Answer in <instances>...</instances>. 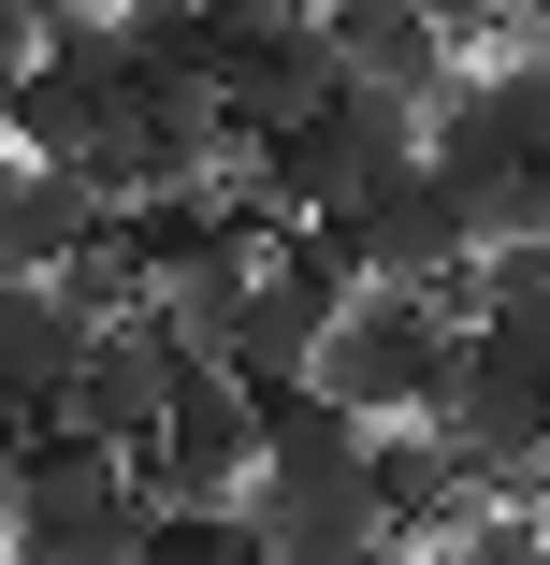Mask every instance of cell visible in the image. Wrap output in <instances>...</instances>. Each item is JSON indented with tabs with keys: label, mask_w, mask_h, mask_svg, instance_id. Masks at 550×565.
Returning a JSON list of instances; mask_svg holds the SVG:
<instances>
[{
	"label": "cell",
	"mask_w": 550,
	"mask_h": 565,
	"mask_svg": "<svg viewBox=\"0 0 550 565\" xmlns=\"http://www.w3.org/2000/svg\"><path fill=\"white\" fill-rule=\"evenodd\" d=\"M188 377H203V333H188L174 305H117V319L87 333V363H73L58 420H73V435H101V449H131V435H145Z\"/></svg>",
	"instance_id": "obj_8"
},
{
	"label": "cell",
	"mask_w": 550,
	"mask_h": 565,
	"mask_svg": "<svg viewBox=\"0 0 550 565\" xmlns=\"http://www.w3.org/2000/svg\"><path fill=\"white\" fill-rule=\"evenodd\" d=\"M434 449L478 479V493H521L536 479V449H550V349H521V333L464 319L450 333V377H434Z\"/></svg>",
	"instance_id": "obj_3"
},
{
	"label": "cell",
	"mask_w": 550,
	"mask_h": 565,
	"mask_svg": "<svg viewBox=\"0 0 550 565\" xmlns=\"http://www.w3.org/2000/svg\"><path fill=\"white\" fill-rule=\"evenodd\" d=\"M406 15L450 44V58H464V44H507V15H493V0H406Z\"/></svg>",
	"instance_id": "obj_18"
},
{
	"label": "cell",
	"mask_w": 550,
	"mask_h": 565,
	"mask_svg": "<svg viewBox=\"0 0 550 565\" xmlns=\"http://www.w3.org/2000/svg\"><path fill=\"white\" fill-rule=\"evenodd\" d=\"M450 333L464 319L434 290H348L334 333H319V363H304V392H334L348 420H420L434 377H450Z\"/></svg>",
	"instance_id": "obj_4"
},
{
	"label": "cell",
	"mask_w": 550,
	"mask_h": 565,
	"mask_svg": "<svg viewBox=\"0 0 550 565\" xmlns=\"http://www.w3.org/2000/svg\"><path fill=\"white\" fill-rule=\"evenodd\" d=\"M493 15H507V30H521V44H550V0H493Z\"/></svg>",
	"instance_id": "obj_19"
},
{
	"label": "cell",
	"mask_w": 550,
	"mask_h": 565,
	"mask_svg": "<svg viewBox=\"0 0 550 565\" xmlns=\"http://www.w3.org/2000/svg\"><path fill=\"white\" fill-rule=\"evenodd\" d=\"M15 449H30V435H0V536H15Z\"/></svg>",
	"instance_id": "obj_20"
},
{
	"label": "cell",
	"mask_w": 550,
	"mask_h": 565,
	"mask_svg": "<svg viewBox=\"0 0 550 565\" xmlns=\"http://www.w3.org/2000/svg\"><path fill=\"white\" fill-rule=\"evenodd\" d=\"M450 319H493V333H521V349H550V233L478 247V262L450 276Z\"/></svg>",
	"instance_id": "obj_15"
},
{
	"label": "cell",
	"mask_w": 550,
	"mask_h": 565,
	"mask_svg": "<svg viewBox=\"0 0 550 565\" xmlns=\"http://www.w3.org/2000/svg\"><path fill=\"white\" fill-rule=\"evenodd\" d=\"M131 479H145V508H233V493L261 479V392L203 363V377L131 435Z\"/></svg>",
	"instance_id": "obj_7"
},
{
	"label": "cell",
	"mask_w": 550,
	"mask_h": 565,
	"mask_svg": "<svg viewBox=\"0 0 550 565\" xmlns=\"http://www.w3.org/2000/svg\"><path fill=\"white\" fill-rule=\"evenodd\" d=\"M30 15H58V0H30Z\"/></svg>",
	"instance_id": "obj_21"
},
{
	"label": "cell",
	"mask_w": 550,
	"mask_h": 565,
	"mask_svg": "<svg viewBox=\"0 0 550 565\" xmlns=\"http://www.w3.org/2000/svg\"><path fill=\"white\" fill-rule=\"evenodd\" d=\"M145 565H276L261 551V508H145Z\"/></svg>",
	"instance_id": "obj_17"
},
{
	"label": "cell",
	"mask_w": 550,
	"mask_h": 565,
	"mask_svg": "<svg viewBox=\"0 0 550 565\" xmlns=\"http://www.w3.org/2000/svg\"><path fill=\"white\" fill-rule=\"evenodd\" d=\"M131 551H145V479H131V449L44 420V435L15 449V536H0V565H131Z\"/></svg>",
	"instance_id": "obj_2"
},
{
	"label": "cell",
	"mask_w": 550,
	"mask_h": 565,
	"mask_svg": "<svg viewBox=\"0 0 550 565\" xmlns=\"http://www.w3.org/2000/svg\"><path fill=\"white\" fill-rule=\"evenodd\" d=\"M290 233L334 262L348 290H434V305H450V276L478 262L464 174H434V160H391V174H363V189H334V203H304Z\"/></svg>",
	"instance_id": "obj_1"
},
{
	"label": "cell",
	"mask_w": 550,
	"mask_h": 565,
	"mask_svg": "<svg viewBox=\"0 0 550 565\" xmlns=\"http://www.w3.org/2000/svg\"><path fill=\"white\" fill-rule=\"evenodd\" d=\"M348 465H363V420L334 392H304V377L261 392V479L247 493H319V479H348Z\"/></svg>",
	"instance_id": "obj_14"
},
{
	"label": "cell",
	"mask_w": 550,
	"mask_h": 565,
	"mask_svg": "<svg viewBox=\"0 0 550 565\" xmlns=\"http://www.w3.org/2000/svg\"><path fill=\"white\" fill-rule=\"evenodd\" d=\"M101 217H117V203H101L73 160H15V146H0V276H58Z\"/></svg>",
	"instance_id": "obj_11"
},
{
	"label": "cell",
	"mask_w": 550,
	"mask_h": 565,
	"mask_svg": "<svg viewBox=\"0 0 550 565\" xmlns=\"http://www.w3.org/2000/svg\"><path fill=\"white\" fill-rule=\"evenodd\" d=\"M304 30L319 44H334V73H363V87H434V73H450V44H434L420 15H406V0H304Z\"/></svg>",
	"instance_id": "obj_13"
},
{
	"label": "cell",
	"mask_w": 550,
	"mask_h": 565,
	"mask_svg": "<svg viewBox=\"0 0 550 565\" xmlns=\"http://www.w3.org/2000/svg\"><path fill=\"white\" fill-rule=\"evenodd\" d=\"M87 333H101V319H87L58 276H0V435H44V420H58Z\"/></svg>",
	"instance_id": "obj_9"
},
{
	"label": "cell",
	"mask_w": 550,
	"mask_h": 565,
	"mask_svg": "<svg viewBox=\"0 0 550 565\" xmlns=\"http://www.w3.org/2000/svg\"><path fill=\"white\" fill-rule=\"evenodd\" d=\"M348 479H363V508H377L406 551H420V536H450V522L478 508V479L434 449V420H363V465H348Z\"/></svg>",
	"instance_id": "obj_10"
},
{
	"label": "cell",
	"mask_w": 550,
	"mask_h": 565,
	"mask_svg": "<svg viewBox=\"0 0 550 565\" xmlns=\"http://www.w3.org/2000/svg\"><path fill=\"white\" fill-rule=\"evenodd\" d=\"M420 160L434 174H521V160H550V44H493L478 73L450 58L420 87Z\"/></svg>",
	"instance_id": "obj_5"
},
{
	"label": "cell",
	"mask_w": 550,
	"mask_h": 565,
	"mask_svg": "<svg viewBox=\"0 0 550 565\" xmlns=\"http://www.w3.org/2000/svg\"><path fill=\"white\" fill-rule=\"evenodd\" d=\"M276 565H406V536L363 508V479H319V493H247Z\"/></svg>",
	"instance_id": "obj_12"
},
{
	"label": "cell",
	"mask_w": 550,
	"mask_h": 565,
	"mask_svg": "<svg viewBox=\"0 0 550 565\" xmlns=\"http://www.w3.org/2000/svg\"><path fill=\"white\" fill-rule=\"evenodd\" d=\"M406 565H550V508L536 493H478L450 536H420Z\"/></svg>",
	"instance_id": "obj_16"
},
{
	"label": "cell",
	"mask_w": 550,
	"mask_h": 565,
	"mask_svg": "<svg viewBox=\"0 0 550 565\" xmlns=\"http://www.w3.org/2000/svg\"><path fill=\"white\" fill-rule=\"evenodd\" d=\"M334 305H348V276L319 262L304 233H276V247L247 262V290L217 305V333H203V363H217V377H247V392H290V377L319 363V333H334Z\"/></svg>",
	"instance_id": "obj_6"
}]
</instances>
